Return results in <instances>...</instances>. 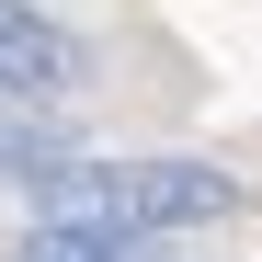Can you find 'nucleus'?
<instances>
[{"mask_svg": "<svg viewBox=\"0 0 262 262\" xmlns=\"http://www.w3.org/2000/svg\"><path fill=\"white\" fill-rule=\"evenodd\" d=\"M239 183L216 160H46L34 171V228L69 239H160V228H216Z\"/></svg>", "mask_w": 262, "mask_h": 262, "instance_id": "nucleus-1", "label": "nucleus"}, {"mask_svg": "<svg viewBox=\"0 0 262 262\" xmlns=\"http://www.w3.org/2000/svg\"><path fill=\"white\" fill-rule=\"evenodd\" d=\"M92 57H80V34L46 23L34 0H0V103H69Z\"/></svg>", "mask_w": 262, "mask_h": 262, "instance_id": "nucleus-2", "label": "nucleus"}, {"mask_svg": "<svg viewBox=\"0 0 262 262\" xmlns=\"http://www.w3.org/2000/svg\"><path fill=\"white\" fill-rule=\"evenodd\" d=\"M46 160H69L57 125H34V103H0V183H34Z\"/></svg>", "mask_w": 262, "mask_h": 262, "instance_id": "nucleus-3", "label": "nucleus"}]
</instances>
